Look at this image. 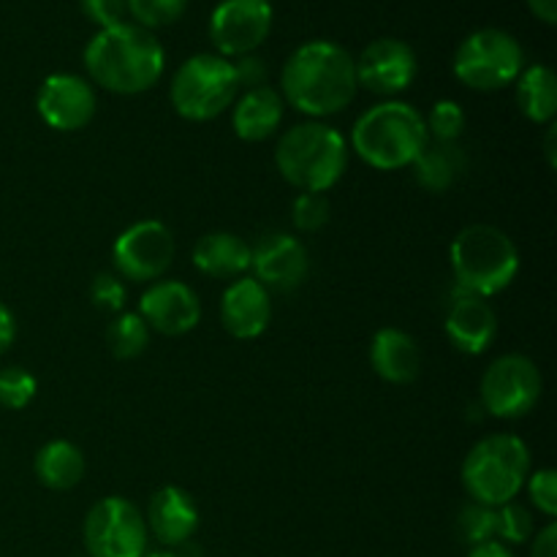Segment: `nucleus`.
Masks as SVG:
<instances>
[{"instance_id": "31", "label": "nucleus", "mask_w": 557, "mask_h": 557, "mask_svg": "<svg viewBox=\"0 0 557 557\" xmlns=\"http://www.w3.org/2000/svg\"><path fill=\"white\" fill-rule=\"evenodd\" d=\"M533 533H536V528H533L531 509H525V506L517 504V500L498 506V533H495L498 542L517 547V544L531 542Z\"/></svg>"}, {"instance_id": "17", "label": "nucleus", "mask_w": 557, "mask_h": 557, "mask_svg": "<svg viewBox=\"0 0 557 557\" xmlns=\"http://www.w3.org/2000/svg\"><path fill=\"white\" fill-rule=\"evenodd\" d=\"M272 321V294L253 275L237 277L221 297V324L237 341H256Z\"/></svg>"}, {"instance_id": "40", "label": "nucleus", "mask_w": 557, "mask_h": 557, "mask_svg": "<svg viewBox=\"0 0 557 557\" xmlns=\"http://www.w3.org/2000/svg\"><path fill=\"white\" fill-rule=\"evenodd\" d=\"M531 14L544 25H555L557 22V0H525Z\"/></svg>"}, {"instance_id": "36", "label": "nucleus", "mask_w": 557, "mask_h": 557, "mask_svg": "<svg viewBox=\"0 0 557 557\" xmlns=\"http://www.w3.org/2000/svg\"><path fill=\"white\" fill-rule=\"evenodd\" d=\"M234 71H237L239 90H250V87L267 85V63L256 52L234 60Z\"/></svg>"}, {"instance_id": "19", "label": "nucleus", "mask_w": 557, "mask_h": 557, "mask_svg": "<svg viewBox=\"0 0 557 557\" xmlns=\"http://www.w3.org/2000/svg\"><path fill=\"white\" fill-rule=\"evenodd\" d=\"M444 332L457 351L479 357L498 337V315L484 297L457 288V297L451 299L449 313H446Z\"/></svg>"}, {"instance_id": "25", "label": "nucleus", "mask_w": 557, "mask_h": 557, "mask_svg": "<svg viewBox=\"0 0 557 557\" xmlns=\"http://www.w3.org/2000/svg\"><path fill=\"white\" fill-rule=\"evenodd\" d=\"M413 166V177L430 194H444L466 172V152L457 141H428L419 152Z\"/></svg>"}, {"instance_id": "14", "label": "nucleus", "mask_w": 557, "mask_h": 557, "mask_svg": "<svg viewBox=\"0 0 557 557\" xmlns=\"http://www.w3.org/2000/svg\"><path fill=\"white\" fill-rule=\"evenodd\" d=\"M98 98L90 79L79 74H49L36 92V112L49 128L60 134H74L90 125L96 117Z\"/></svg>"}, {"instance_id": "9", "label": "nucleus", "mask_w": 557, "mask_h": 557, "mask_svg": "<svg viewBox=\"0 0 557 557\" xmlns=\"http://www.w3.org/2000/svg\"><path fill=\"white\" fill-rule=\"evenodd\" d=\"M82 539L90 557H145L150 533L145 515L128 498L109 495L90 506Z\"/></svg>"}, {"instance_id": "3", "label": "nucleus", "mask_w": 557, "mask_h": 557, "mask_svg": "<svg viewBox=\"0 0 557 557\" xmlns=\"http://www.w3.org/2000/svg\"><path fill=\"white\" fill-rule=\"evenodd\" d=\"M351 150L379 172L411 166L428 147V123L413 103L386 98L357 117L351 128Z\"/></svg>"}, {"instance_id": "28", "label": "nucleus", "mask_w": 557, "mask_h": 557, "mask_svg": "<svg viewBox=\"0 0 557 557\" xmlns=\"http://www.w3.org/2000/svg\"><path fill=\"white\" fill-rule=\"evenodd\" d=\"M457 533L468 547L482 542H493L498 533V509L482 504H466L457 515Z\"/></svg>"}, {"instance_id": "7", "label": "nucleus", "mask_w": 557, "mask_h": 557, "mask_svg": "<svg viewBox=\"0 0 557 557\" xmlns=\"http://www.w3.org/2000/svg\"><path fill=\"white\" fill-rule=\"evenodd\" d=\"M239 79L234 60L215 52H199L185 60L172 76L169 98L174 112L190 123L215 120L237 101Z\"/></svg>"}, {"instance_id": "4", "label": "nucleus", "mask_w": 557, "mask_h": 557, "mask_svg": "<svg viewBox=\"0 0 557 557\" xmlns=\"http://www.w3.org/2000/svg\"><path fill=\"white\" fill-rule=\"evenodd\" d=\"M348 141L332 125L308 120L283 131L275 145V166L299 194H326L348 166Z\"/></svg>"}, {"instance_id": "21", "label": "nucleus", "mask_w": 557, "mask_h": 557, "mask_svg": "<svg viewBox=\"0 0 557 557\" xmlns=\"http://www.w3.org/2000/svg\"><path fill=\"white\" fill-rule=\"evenodd\" d=\"M232 128L234 134L243 141H267L277 134L283 123V112H286V103H283L281 92L275 87H250L243 96H237V101L232 103Z\"/></svg>"}, {"instance_id": "1", "label": "nucleus", "mask_w": 557, "mask_h": 557, "mask_svg": "<svg viewBox=\"0 0 557 557\" xmlns=\"http://www.w3.org/2000/svg\"><path fill=\"white\" fill-rule=\"evenodd\" d=\"M357 90L354 54L326 38L299 44L281 69L283 103L310 120L332 117L351 107Z\"/></svg>"}, {"instance_id": "8", "label": "nucleus", "mask_w": 557, "mask_h": 557, "mask_svg": "<svg viewBox=\"0 0 557 557\" xmlns=\"http://www.w3.org/2000/svg\"><path fill=\"white\" fill-rule=\"evenodd\" d=\"M525 69V49L504 27H479L457 47L451 71L457 82L476 92H495L515 85Z\"/></svg>"}, {"instance_id": "37", "label": "nucleus", "mask_w": 557, "mask_h": 557, "mask_svg": "<svg viewBox=\"0 0 557 557\" xmlns=\"http://www.w3.org/2000/svg\"><path fill=\"white\" fill-rule=\"evenodd\" d=\"M531 557H557V525L549 520L547 525L531 539Z\"/></svg>"}, {"instance_id": "13", "label": "nucleus", "mask_w": 557, "mask_h": 557, "mask_svg": "<svg viewBox=\"0 0 557 557\" xmlns=\"http://www.w3.org/2000/svg\"><path fill=\"white\" fill-rule=\"evenodd\" d=\"M357 69V85L375 96H400L413 85L419 74V60L411 44L400 38H375L354 58Z\"/></svg>"}, {"instance_id": "18", "label": "nucleus", "mask_w": 557, "mask_h": 557, "mask_svg": "<svg viewBox=\"0 0 557 557\" xmlns=\"http://www.w3.org/2000/svg\"><path fill=\"white\" fill-rule=\"evenodd\" d=\"M145 522L147 533H152L166 549L185 547L199 531V506L188 490L166 484L152 493Z\"/></svg>"}, {"instance_id": "39", "label": "nucleus", "mask_w": 557, "mask_h": 557, "mask_svg": "<svg viewBox=\"0 0 557 557\" xmlns=\"http://www.w3.org/2000/svg\"><path fill=\"white\" fill-rule=\"evenodd\" d=\"M466 557H515V553H511L509 544L493 539V542H482V544H473V547H468Z\"/></svg>"}, {"instance_id": "16", "label": "nucleus", "mask_w": 557, "mask_h": 557, "mask_svg": "<svg viewBox=\"0 0 557 557\" xmlns=\"http://www.w3.org/2000/svg\"><path fill=\"white\" fill-rule=\"evenodd\" d=\"M136 313L145 319L150 332L166 337L188 335L201 321L199 294L183 281H156L139 297Z\"/></svg>"}, {"instance_id": "33", "label": "nucleus", "mask_w": 557, "mask_h": 557, "mask_svg": "<svg viewBox=\"0 0 557 557\" xmlns=\"http://www.w3.org/2000/svg\"><path fill=\"white\" fill-rule=\"evenodd\" d=\"M125 299H128V292L123 286V277L114 275V272H101V275L92 277L90 283V302L96 305L103 313H123Z\"/></svg>"}, {"instance_id": "10", "label": "nucleus", "mask_w": 557, "mask_h": 557, "mask_svg": "<svg viewBox=\"0 0 557 557\" xmlns=\"http://www.w3.org/2000/svg\"><path fill=\"white\" fill-rule=\"evenodd\" d=\"M544 379L525 354H504L493 359L479 384L482 408L495 419H522L542 400Z\"/></svg>"}, {"instance_id": "11", "label": "nucleus", "mask_w": 557, "mask_h": 557, "mask_svg": "<svg viewBox=\"0 0 557 557\" xmlns=\"http://www.w3.org/2000/svg\"><path fill=\"white\" fill-rule=\"evenodd\" d=\"M275 9L270 0H218L207 22L215 54L228 60L253 54L270 38Z\"/></svg>"}, {"instance_id": "38", "label": "nucleus", "mask_w": 557, "mask_h": 557, "mask_svg": "<svg viewBox=\"0 0 557 557\" xmlns=\"http://www.w3.org/2000/svg\"><path fill=\"white\" fill-rule=\"evenodd\" d=\"M14 341H16L14 313H11V310L0 302V357H3L11 346H14Z\"/></svg>"}, {"instance_id": "42", "label": "nucleus", "mask_w": 557, "mask_h": 557, "mask_svg": "<svg viewBox=\"0 0 557 557\" xmlns=\"http://www.w3.org/2000/svg\"><path fill=\"white\" fill-rule=\"evenodd\" d=\"M145 557H180V553H174V549H161V553H147Z\"/></svg>"}, {"instance_id": "12", "label": "nucleus", "mask_w": 557, "mask_h": 557, "mask_svg": "<svg viewBox=\"0 0 557 557\" xmlns=\"http://www.w3.org/2000/svg\"><path fill=\"white\" fill-rule=\"evenodd\" d=\"M174 237L161 221H139L117 234L112 245L114 275L131 283H156L174 261Z\"/></svg>"}, {"instance_id": "22", "label": "nucleus", "mask_w": 557, "mask_h": 557, "mask_svg": "<svg viewBox=\"0 0 557 557\" xmlns=\"http://www.w3.org/2000/svg\"><path fill=\"white\" fill-rule=\"evenodd\" d=\"M190 259L201 275L215 281H237L250 270V245L239 234L210 232L196 239Z\"/></svg>"}, {"instance_id": "20", "label": "nucleus", "mask_w": 557, "mask_h": 557, "mask_svg": "<svg viewBox=\"0 0 557 557\" xmlns=\"http://www.w3.org/2000/svg\"><path fill=\"white\" fill-rule=\"evenodd\" d=\"M370 364L381 381L403 386L411 384L422 370V351L406 330L384 326L370 341Z\"/></svg>"}, {"instance_id": "32", "label": "nucleus", "mask_w": 557, "mask_h": 557, "mask_svg": "<svg viewBox=\"0 0 557 557\" xmlns=\"http://www.w3.org/2000/svg\"><path fill=\"white\" fill-rule=\"evenodd\" d=\"M330 199L324 194H299L292 205V223L297 232L313 234L330 223Z\"/></svg>"}, {"instance_id": "34", "label": "nucleus", "mask_w": 557, "mask_h": 557, "mask_svg": "<svg viewBox=\"0 0 557 557\" xmlns=\"http://www.w3.org/2000/svg\"><path fill=\"white\" fill-rule=\"evenodd\" d=\"M528 495H531V504L536 506V511H542L544 517L557 515V473L553 468H539V471H531L525 479Z\"/></svg>"}, {"instance_id": "29", "label": "nucleus", "mask_w": 557, "mask_h": 557, "mask_svg": "<svg viewBox=\"0 0 557 557\" xmlns=\"http://www.w3.org/2000/svg\"><path fill=\"white\" fill-rule=\"evenodd\" d=\"M38 392V381L30 370L20 368V364H9L0 368V406L9 411H22L33 403Z\"/></svg>"}, {"instance_id": "23", "label": "nucleus", "mask_w": 557, "mask_h": 557, "mask_svg": "<svg viewBox=\"0 0 557 557\" xmlns=\"http://www.w3.org/2000/svg\"><path fill=\"white\" fill-rule=\"evenodd\" d=\"M33 473L47 490L65 493V490H74L85 479V455L71 441H49L36 451Z\"/></svg>"}, {"instance_id": "26", "label": "nucleus", "mask_w": 557, "mask_h": 557, "mask_svg": "<svg viewBox=\"0 0 557 557\" xmlns=\"http://www.w3.org/2000/svg\"><path fill=\"white\" fill-rule=\"evenodd\" d=\"M107 346L114 359L128 362V359L141 357L150 346V326L145 324L136 310H123L114 315L107 326Z\"/></svg>"}, {"instance_id": "6", "label": "nucleus", "mask_w": 557, "mask_h": 557, "mask_svg": "<svg viewBox=\"0 0 557 557\" xmlns=\"http://www.w3.org/2000/svg\"><path fill=\"white\" fill-rule=\"evenodd\" d=\"M531 473V449L520 435L495 433L479 441L462 460V487L473 504H511L525 487Z\"/></svg>"}, {"instance_id": "2", "label": "nucleus", "mask_w": 557, "mask_h": 557, "mask_svg": "<svg viewBox=\"0 0 557 557\" xmlns=\"http://www.w3.org/2000/svg\"><path fill=\"white\" fill-rule=\"evenodd\" d=\"M82 60L90 85L117 96H139L152 90L166 71V52L156 33L128 20L98 30L87 41Z\"/></svg>"}, {"instance_id": "24", "label": "nucleus", "mask_w": 557, "mask_h": 557, "mask_svg": "<svg viewBox=\"0 0 557 557\" xmlns=\"http://www.w3.org/2000/svg\"><path fill=\"white\" fill-rule=\"evenodd\" d=\"M515 98L522 117L536 125H549L557 114V76L549 65L533 63L522 69L515 82Z\"/></svg>"}, {"instance_id": "30", "label": "nucleus", "mask_w": 557, "mask_h": 557, "mask_svg": "<svg viewBox=\"0 0 557 557\" xmlns=\"http://www.w3.org/2000/svg\"><path fill=\"white\" fill-rule=\"evenodd\" d=\"M424 123H428L430 141H457L466 131V109L451 98H441L433 103Z\"/></svg>"}, {"instance_id": "15", "label": "nucleus", "mask_w": 557, "mask_h": 557, "mask_svg": "<svg viewBox=\"0 0 557 557\" xmlns=\"http://www.w3.org/2000/svg\"><path fill=\"white\" fill-rule=\"evenodd\" d=\"M250 270L267 292L288 294L305 283L310 272L308 248L288 232H270L250 248Z\"/></svg>"}, {"instance_id": "41", "label": "nucleus", "mask_w": 557, "mask_h": 557, "mask_svg": "<svg viewBox=\"0 0 557 557\" xmlns=\"http://www.w3.org/2000/svg\"><path fill=\"white\" fill-rule=\"evenodd\" d=\"M555 139H557V125L549 123L547 125V136H544V156H547V163L549 169L557 166V147H555Z\"/></svg>"}, {"instance_id": "27", "label": "nucleus", "mask_w": 557, "mask_h": 557, "mask_svg": "<svg viewBox=\"0 0 557 557\" xmlns=\"http://www.w3.org/2000/svg\"><path fill=\"white\" fill-rule=\"evenodd\" d=\"M188 3L190 0H125L134 25L145 27L150 33L158 30V27L174 25L185 14Z\"/></svg>"}, {"instance_id": "35", "label": "nucleus", "mask_w": 557, "mask_h": 557, "mask_svg": "<svg viewBox=\"0 0 557 557\" xmlns=\"http://www.w3.org/2000/svg\"><path fill=\"white\" fill-rule=\"evenodd\" d=\"M79 9L98 30L120 25V22H125V16H128L125 0H79Z\"/></svg>"}, {"instance_id": "5", "label": "nucleus", "mask_w": 557, "mask_h": 557, "mask_svg": "<svg viewBox=\"0 0 557 557\" xmlns=\"http://www.w3.org/2000/svg\"><path fill=\"white\" fill-rule=\"evenodd\" d=\"M449 264L460 292L490 299L517 281L520 250L504 228L471 223L451 239Z\"/></svg>"}]
</instances>
